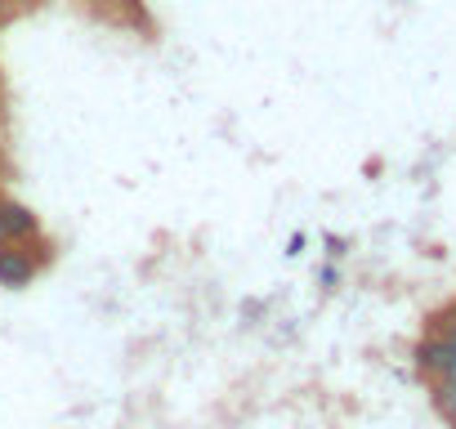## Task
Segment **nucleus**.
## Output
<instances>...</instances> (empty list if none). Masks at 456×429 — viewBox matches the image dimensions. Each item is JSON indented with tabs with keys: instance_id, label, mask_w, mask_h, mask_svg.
<instances>
[{
	"instance_id": "nucleus-1",
	"label": "nucleus",
	"mask_w": 456,
	"mask_h": 429,
	"mask_svg": "<svg viewBox=\"0 0 456 429\" xmlns=\"http://www.w3.org/2000/svg\"><path fill=\"white\" fill-rule=\"evenodd\" d=\"M37 273H41V264L23 251V242H5V247H0V287L23 291V287H32Z\"/></svg>"
},
{
	"instance_id": "nucleus-2",
	"label": "nucleus",
	"mask_w": 456,
	"mask_h": 429,
	"mask_svg": "<svg viewBox=\"0 0 456 429\" xmlns=\"http://www.w3.org/2000/svg\"><path fill=\"white\" fill-rule=\"evenodd\" d=\"M0 220H5V233L10 242H32L41 233V220L32 214V206L14 201V197H0Z\"/></svg>"
},
{
	"instance_id": "nucleus-3",
	"label": "nucleus",
	"mask_w": 456,
	"mask_h": 429,
	"mask_svg": "<svg viewBox=\"0 0 456 429\" xmlns=\"http://www.w3.org/2000/svg\"><path fill=\"white\" fill-rule=\"evenodd\" d=\"M434 402H438V411H443L447 420H456V380H443V384L434 389Z\"/></svg>"
},
{
	"instance_id": "nucleus-4",
	"label": "nucleus",
	"mask_w": 456,
	"mask_h": 429,
	"mask_svg": "<svg viewBox=\"0 0 456 429\" xmlns=\"http://www.w3.org/2000/svg\"><path fill=\"white\" fill-rule=\"evenodd\" d=\"M300 251H305V233H296V238L287 242V255H300Z\"/></svg>"
},
{
	"instance_id": "nucleus-5",
	"label": "nucleus",
	"mask_w": 456,
	"mask_h": 429,
	"mask_svg": "<svg viewBox=\"0 0 456 429\" xmlns=\"http://www.w3.org/2000/svg\"><path fill=\"white\" fill-rule=\"evenodd\" d=\"M10 242V233H5V220H0V247H5Z\"/></svg>"
},
{
	"instance_id": "nucleus-6",
	"label": "nucleus",
	"mask_w": 456,
	"mask_h": 429,
	"mask_svg": "<svg viewBox=\"0 0 456 429\" xmlns=\"http://www.w3.org/2000/svg\"><path fill=\"white\" fill-rule=\"evenodd\" d=\"M117 5H139V0H117Z\"/></svg>"
},
{
	"instance_id": "nucleus-7",
	"label": "nucleus",
	"mask_w": 456,
	"mask_h": 429,
	"mask_svg": "<svg viewBox=\"0 0 456 429\" xmlns=\"http://www.w3.org/2000/svg\"><path fill=\"white\" fill-rule=\"evenodd\" d=\"M0 10H5V0H0Z\"/></svg>"
},
{
	"instance_id": "nucleus-8",
	"label": "nucleus",
	"mask_w": 456,
	"mask_h": 429,
	"mask_svg": "<svg viewBox=\"0 0 456 429\" xmlns=\"http://www.w3.org/2000/svg\"><path fill=\"white\" fill-rule=\"evenodd\" d=\"M28 5H32V0H28Z\"/></svg>"
}]
</instances>
